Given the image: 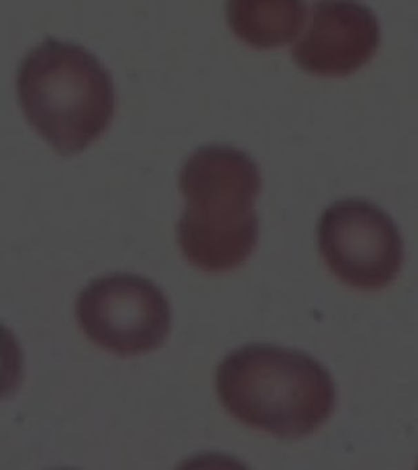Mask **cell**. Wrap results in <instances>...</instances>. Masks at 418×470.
<instances>
[{
    "label": "cell",
    "mask_w": 418,
    "mask_h": 470,
    "mask_svg": "<svg viewBox=\"0 0 418 470\" xmlns=\"http://www.w3.org/2000/svg\"><path fill=\"white\" fill-rule=\"evenodd\" d=\"M372 214L359 203L330 206L319 224V248L337 276L350 284L364 286L375 271Z\"/></svg>",
    "instance_id": "obj_6"
},
{
    "label": "cell",
    "mask_w": 418,
    "mask_h": 470,
    "mask_svg": "<svg viewBox=\"0 0 418 470\" xmlns=\"http://www.w3.org/2000/svg\"><path fill=\"white\" fill-rule=\"evenodd\" d=\"M75 313L88 340L119 356L157 350L172 325L166 294L152 281L128 273L92 281L79 294Z\"/></svg>",
    "instance_id": "obj_4"
},
{
    "label": "cell",
    "mask_w": 418,
    "mask_h": 470,
    "mask_svg": "<svg viewBox=\"0 0 418 470\" xmlns=\"http://www.w3.org/2000/svg\"><path fill=\"white\" fill-rule=\"evenodd\" d=\"M228 23L240 41L255 49L283 48L306 20V0H228Z\"/></svg>",
    "instance_id": "obj_7"
},
{
    "label": "cell",
    "mask_w": 418,
    "mask_h": 470,
    "mask_svg": "<svg viewBox=\"0 0 418 470\" xmlns=\"http://www.w3.org/2000/svg\"><path fill=\"white\" fill-rule=\"evenodd\" d=\"M216 389L235 420L281 440L322 427L335 398L330 375L314 358L263 343L229 353L217 366Z\"/></svg>",
    "instance_id": "obj_2"
},
{
    "label": "cell",
    "mask_w": 418,
    "mask_h": 470,
    "mask_svg": "<svg viewBox=\"0 0 418 470\" xmlns=\"http://www.w3.org/2000/svg\"><path fill=\"white\" fill-rule=\"evenodd\" d=\"M21 110L61 154H77L113 121L115 84L101 62L79 44L48 38L23 57L17 74Z\"/></svg>",
    "instance_id": "obj_3"
},
{
    "label": "cell",
    "mask_w": 418,
    "mask_h": 470,
    "mask_svg": "<svg viewBox=\"0 0 418 470\" xmlns=\"http://www.w3.org/2000/svg\"><path fill=\"white\" fill-rule=\"evenodd\" d=\"M180 190L186 206L177 240L190 265L206 273L242 266L259 242L261 175L255 160L230 146L199 147L181 167Z\"/></svg>",
    "instance_id": "obj_1"
},
{
    "label": "cell",
    "mask_w": 418,
    "mask_h": 470,
    "mask_svg": "<svg viewBox=\"0 0 418 470\" xmlns=\"http://www.w3.org/2000/svg\"><path fill=\"white\" fill-rule=\"evenodd\" d=\"M376 23L353 0H317L304 33L292 46V59L315 75H346L372 55Z\"/></svg>",
    "instance_id": "obj_5"
}]
</instances>
